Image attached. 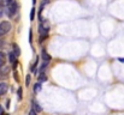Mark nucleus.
<instances>
[{
	"instance_id": "nucleus-1",
	"label": "nucleus",
	"mask_w": 124,
	"mask_h": 115,
	"mask_svg": "<svg viewBox=\"0 0 124 115\" xmlns=\"http://www.w3.org/2000/svg\"><path fill=\"white\" fill-rule=\"evenodd\" d=\"M17 8H18V4L15 1V0H12L8 5H7V16L8 17H12L16 12H17Z\"/></svg>"
},
{
	"instance_id": "nucleus-2",
	"label": "nucleus",
	"mask_w": 124,
	"mask_h": 115,
	"mask_svg": "<svg viewBox=\"0 0 124 115\" xmlns=\"http://www.w3.org/2000/svg\"><path fill=\"white\" fill-rule=\"evenodd\" d=\"M10 29H11V24H10V22H6V20L1 22V23H0V36L6 35V34L10 31Z\"/></svg>"
},
{
	"instance_id": "nucleus-3",
	"label": "nucleus",
	"mask_w": 124,
	"mask_h": 115,
	"mask_svg": "<svg viewBox=\"0 0 124 115\" xmlns=\"http://www.w3.org/2000/svg\"><path fill=\"white\" fill-rule=\"evenodd\" d=\"M41 58H42V60L43 61H51V55L43 49L42 50V53H41Z\"/></svg>"
},
{
	"instance_id": "nucleus-4",
	"label": "nucleus",
	"mask_w": 124,
	"mask_h": 115,
	"mask_svg": "<svg viewBox=\"0 0 124 115\" xmlns=\"http://www.w3.org/2000/svg\"><path fill=\"white\" fill-rule=\"evenodd\" d=\"M7 91V84L6 83H0V96L6 94Z\"/></svg>"
},
{
	"instance_id": "nucleus-5",
	"label": "nucleus",
	"mask_w": 124,
	"mask_h": 115,
	"mask_svg": "<svg viewBox=\"0 0 124 115\" xmlns=\"http://www.w3.org/2000/svg\"><path fill=\"white\" fill-rule=\"evenodd\" d=\"M33 110H35L36 113H40V112H42V108L39 106V103H38L36 101H33Z\"/></svg>"
},
{
	"instance_id": "nucleus-6",
	"label": "nucleus",
	"mask_w": 124,
	"mask_h": 115,
	"mask_svg": "<svg viewBox=\"0 0 124 115\" xmlns=\"http://www.w3.org/2000/svg\"><path fill=\"white\" fill-rule=\"evenodd\" d=\"M12 47H13V53L16 54V56H19V55H21V50H19V47H18V44L13 43V44H12Z\"/></svg>"
},
{
	"instance_id": "nucleus-7",
	"label": "nucleus",
	"mask_w": 124,
	"mask_h": 115,
	"mask_svg": "<svg viewBox=\"0 0 124 115\" xmlns=\"http://www.w3.org/2000/svg\"><path fill=\"white\" fill-rule=\"evenodd\" d=\"M47 79H48L47 76H46L43 72H41L40 76H39V81H40V83H43V81H47Z\"/></svg>"
},
{
	"instance_id": "nucleus-8",
	"label": "nucleus",
	"mask_w": 124,
	"mask_h": 115,
	"mask_svg": "<svg viewBox=\"0 0 124 115\" xmlns=\"http://www.w3.org/2000/svg\"><path fill=\"white\" fill-rule=\"evenodd\" d=\"M8 61H10V62H15V61H16V54H15L13 52H11V53L8 54Z\"/></svg>"
},
{
	"instance_id": "nucleus-9",
	"label": "nucleus",
	"mask_w": 124,
	"mask_h": 115,
	"mask_svg": "<svg viewBox=\"0 0 124 115\" xmlns=\"http://www.w3.org/2000/svg\"><path fill=\"white\" fill-rule=\"evenodd\" d=\"M4 64H5V55H4V53L0 52V68L4 66Z\"/></svg>"
},
{
	"instance_id": "nucleus-10",
	"label": "nucleus",
	"mask_w": 124,
	"mask_h": 115,
	"mask_svg": "<svg viewBox=\"0 0 124 115\" xmlns=\"http://www.w3.org/2000/svg\"><path fill=\"white\" fill-rule=\"evenodd\" d=\"M38 60H39V59H36V60H35V62L33 64V66H31V68H30V71H31L33 73H36V66H38Z\"/></svg>"
},
{
	"instance_id": "nucleus-11",
	"label": "nucleus",
	"mask_w": 124,
	"mask_h": 115,
	"mask_svg": "<svg viewBox=\"0 0 124 115\" xmlns=\"http://www.w3.org/2000/svg\"><path fill=\"white\" fill-rule=\"evenodd\" d=\"M48 62H49V61H43V64L40 66V72H43V71L46 70V67L48 66Z\"/></svg>"
},
{
	"instance_id": "nucleus-12",
	"label": "nucleus",
	"mask_w": 124,
	"mask_h": 115,
	"mask_svg": "<svg viewBox=\"0 0 124 115\" xmlns=\"http://www.w3.org/2000/svg\"><path fill=\"white\" fill-rule=\"evenodd\" d=\"M41 90V83H38L34 85V92H39Z\"/></svg>"
},
{
	"instance_id": "nucleus-13",
	"label": "nucleus",
	"mask_w": 124,
	"mask_h": 115,
	"mask_svg": "<svg viewBox=\"0 0 124 115\" xmlns=\"http://www.w3.org/2000/svg\"><path fill=\"white\" fill-rule=\"evenodd\" d=\"M12 0H0V6H5V5H8Z\"/></svg>"
},
{
	"instance_id": "nucleus-14",
	"label": "nucleus",
	"mask_w": 124,
	"mask_h": 115,
	"mask_svg": "<svg viewBox=\"0 0 124 115\" xmlns=\"http://www.w3.org/2000/svg\"><path fill=\"white\" fill-rule=\"evenodd\" d=\"M34 16H35V7H33L30 11V20H34Z\"/></svg>"
},
{
	"instance_id": "nucleus-15",
	"label": "nucleus",
	"mask_w": 124,
	"mask_h": 115,
	"mask_svg": "<svg viewBox=\"0 0 124 115\" xmlns=\"http://www.w3.org/2000/svg\"><path fill=\"white\" fill-rule=\"evenodd\" d=\"M2 67H4V70H2L0 73H1V74H7V72H8V70H10V68H8L7 66H2Z\"/></svg>"
},
{
	"instance_id": "nucleus-16",
	"label": "nucleus",
	"mask_w": 124,
	"mask_h": 115,
	"mask_svg": "<svg viewBox=\"0 0 124 115\" xmlns=\"http://www.w3.org/2000/svg\"><path fill=\"white\" fill-rule=\"evenodd\" d=\"M17 95H18V100H22V88H18Z\"/></svg>"
},
{
	"instance_id": "nucleus-17",
	"label": "nucleus",
	"mask_w": 124,
	"mask_h": 115,
	"mask_svg": "<svg viewBox=\"0 0 124 115\" xmlns=\"http://www.w3.org/2000/svg\"><path fill=\"white\" fill-rule=\"evenodd\" d=\"M31 38H33V33H31V30H30V31H29V42H30V43H31V41H33Z\"/></svg>"
},
{
	"instance_id": "nucleus-18",
	"label": "nucleus",
	"mask_w": 124,
	"mask_h": 115,
	"mask_svg": "<svg viewBox=\"0 0 124 115\" xmlns=\"http://www.w3.org/2000/svg\"><path fill=\"white\" fill-rule=\"evenodd\" d=\"M30 83V76H27V85H29Z\"/></svg>"
},
{
	"instance_id": "nucleus-19",
	"label": "nucleus",
	"mask_w": 124,
	"mask_h": 115,
	"mask_svg": "<svg viewBox=\"0 0 124 115\" xmlns=\"http://www.w3.org/2000/svg\"><path fill=\"white\" fill-rule=\"evenodd\" d=\"M2 14H4V11H2V7L0 6V18L2 17Z\"/></svg>"
},
{
	"instance_id": "nucleus-20",
	"label": "nucleus",
	"mask_w": 124,
	"mask_h": 115,
	"mask_svg": "<svg viewBox=\"0 0 124 115\" xmlns=\"http://www.w3.org/2000/svg\"><path fill=\"white\" fill-rule=\"evenodd\" d=\"M29 115H36V112L31 109V110H30V113H29Z\"/></svg>"
},
{
	"instance_id": "nucleus-21",
	"label": "nucleus",
	"mask_w": 124,
	"mask_h": 115,
	"mask_svg": "<svg viewBox=\"0 0 124 115\" xmlns=\"http://www.w3.org/2000/svg\"><path fill=\"white\" fill-rule=\"evenodd\" d=\"M118 60H119V61H121V62H124V59H122V58H119V59H118Z\"/></svg>"
},
{
	"instance_id": "nucleus-22",
	"label": "nucleus",
	"mask_w": 124,
	"mask_h": 115,
	"mask_svg": "<svg viewBox=\"0 0 124 115\" xmlns=\"http://www.w3.org/2000/svg\"><path fill=\"white\" fill-rule=\"evenodd\" d=\"M1 113H2V108L0 107V114H1Z\"/></svg>"
},
{
	"instance_id": "nucleus-23",
	"label": "nucleus",
	"mask_w": 124,
	"mask_h": 115,
	"mask_svg": "<svg viewBox=\"0 0 124 115\" xmlns=\"http://www.w3.org/2000/svg\"><path fill=\"white\" fill-rule=\"evenodd\" d=\"M35 2H36V0H33V4H34V5H35Z\"/></svg>"
},
{
	"instance_id": "nucleus-24",
	"label": "nucleus",
	"mask_w": 124,
	"mask_h": 115,
	"mask_svg": "<svg viewBox=\"0 0 124 115\" xmlns=\"http://www.w3.org/2000/svg\"><path fill=\"white\" fill-rule=\"evenodd\" d=\"M1 44H2V41H0V46H1Z\"/></svg>"
},
{
	"instance_id": "nucleus-25",
	"label": "nucleus",
	"mask_w": 124,
	"mask_h": 115,
	"mask_svg": "<svg viewBox=\"0 0 124 115\" xmlns=\"http://www.w3.org/2000/svg\"><path fill=\"white\" fill-rule=\"evenodd\" d=\"M6 115H7V114H6Z\"/></svg>"
}]
</instances>
